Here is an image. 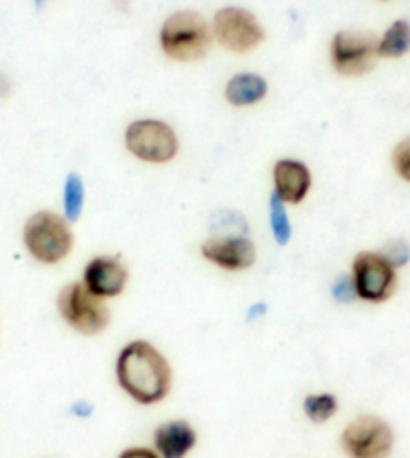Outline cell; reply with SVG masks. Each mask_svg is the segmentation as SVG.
I'll return each instance as SVG.
<instances>
[{
  "instance_id": "9c48e42d",
  "label": "cell",
  "mask_w": 410,
  "mask_h": 458,
  "mask_svg": "<svg viewBox=\"0 0 410 458\" xmlns=\"http://www.w3.org/2000/svg\"><path fill=\"white\" fill-rule=\"evenodd\" d=\"M213 37L219 40L232 53H250L264 40V29H261L256 14L240 6H226L213 16Z\"/></svg>"
},
{
  "instance_id": "7a4b0ae2",
  "label": "cell",
  "mask_w": 410,
  "mask_h": 458,
  "mask_svg": "<svg viewBox=\"0 0 410 458\" xmlns=\"http://www.w3.org/2000/svg\"><path fill=\"white\" fill-rule=\"evenodd\" d=\"M159 43L171 61L193 63L209 53L213 29L200 13L179 11L163 22Z\"/></svg>"
},
{
  "instance_id": "5bb4252c",
  "label": "cell",
  "mask_w": 410,
  "mask_h": 458,
  "mask_svg": "<svg viewBox=\"0 0 410 458\" xmlns=\"http://www.w3.org/2000/svg\"><path fill=\"white\" fill-rule=\"evenodd\" d=\"M268 95V83L253 72H240L229 79L226 87V99L234 107H250L260 103Z\"/></svg>"
},
{
  "instance_id": "2e32d148",
  "label": "cell",
  "mask_w": 410,
  "mask_h": 458,
  "mask_svg": "<svg viewBox=\"0 0 410 458\" xmlns=\"http://www.w3.org/2000/svg\"><path fill=\"white\" fill-rule=\"evenodd\" d=\"M304 414L308 416L310 422L324 424L338 412V398L330 392H320V394H308L304 398Z\"/></svg>"
},
{
  "instance_id": "e0dca14e",
  "label": "cell",
  "mask_w": 410,
  "mask_h": 458,
  "mask_svg": "<svg viewBox=\"0 0 410 458\" xmlns=\"http://www.w3.org/2000/svg\"><path fill=\"white\" fill-rule=\"evenodd\" d=\"M85 206V185L77 174H71L64 182V217L77 222Z\"/></svg>"
},
{
  "instance_id": "9a60e30c",
  "label": "cell",
  "mask_w": 410,
  "mask_h": 458,
  "mask_svg": "<svg viewBox=\"0 0 410 458\" xmlns=\"http://www.w3.org/2000/svg\"><path fill=\"white\" fill-rule=\"evenodd\" d=\"M410 51V22L395 21L379 38L380 59H400Z\"/></svg>"
},
{
  "instance_id": "52a82bcc",
  "label": "cell",
  "mask_w": 410,
  "mask_h": 458,
  "mask_svg": "<svg viewBox=\"0 0 410 458\" xmlns=\"http://www.w3.org/2000/svg\"><path fill=\"white\" fill-rule=\"evenodd\" d=\"M340 445L348 458H387L395 446V432L380 416L363 414L344 428Z\"/></svg>"
},
{
  "instance_id": "ac0fdd59",
  "label": "cell",
  "mask_w": 410,
  "mask_h": 458,
  "mask_svg": "<svg viewBox=\"0 0 410 458\" xmlns=\"http://www.w3.org/2000/svg\"><path fill=\"white\" fill-rule=\"evenodd\" d=\"M269 225H272V232L278 243L286 245L290 242L292 225H290L288 211H286V203L282 199H278L274 193L272 198H269Z\"/></svg>"
},
{
  "instance_id": "277c9868",
  "label": "cell",
  "mask_w": 410,
  "mask_h": 458,
  "mask_svg": "<svg viewBox=\"0 0 410 458\" xmlns=\"http://www.w3.org/2000/svg\"><path fill=\"white\" fill-rule=\"evenodd\" d=\"M56 308L67 326L83 336H97L111 322V312L105 300L89 290L83 282L64 285L56 300Z\"/></svg>"
},
{
  "instance_id": "5b68a950",
  "label": "cell",
  "mask_w": 410,
  "mask_h": 458,
  "mask_svg": "<svg viewBox=\"0 0 410 458\" xmlns=\"http://www.w3.org/2000/svg\"><path fill=\"white\" fill-rule=\"evenodd\" d=\"M352 282L358 300L368 304H384L397 292V267L382 251H360L352 261Z\"/></svg>"
},
{
  "instance_id": "3957f363",
  "label": "cell",
  "mask_w": 410,
  "mask_h": 458,
  "mask_svg": "<svg viewBox=\"0 0 410 458\" xmlns=\"http://www.w3.org/2000/svg\"><path fill=\"white\" fill-rule=\"evenodd\" d=\"M24 248L32 258L45 266H55L67 259L75 243L71 222L55 211H37L22 229Z\"/></svg>"
},
{
  "instance_id": "ba28073f",
  "label": "cell",
  "mask_w": 410,
  "mask_h": 458,
  "mask_svg": "<svg viewBox=\"0 0 410 458\" xmlns=\"http://www.w3.org/2000/svg\"><path fill=\"white\" fill-rule=\"evenodd\" d=\"M332 67L342 77H363L376 67L379 55V37L371 32L342 30L334 35L330 45Z\"/></svg>"
},
{
  "instance_id": "7c38bea8",
  "label": "cell",
  "mask_w": 410,
  "mask_h": 458,
  "mask_svg": "<svg viewBox=\"0 0 410 458\" xmlns=\"http://www.w3.org/2000/svg\"><path fill=\"white\" fill-rule=\"evenodd\" d=\"M312 187V174L306 163L280 159L274 165V195L286 206H298L306 199Z\"/></svg>"
},
{
  "instance_id": "6da1fadb",
  "label": "cell",
  "mask_w": 410,
  "mask_h": 458,
  "mask_svg": "<svg viewBox=\"0 0 410 458\" xmlns=\"http://www.w3.org/2000/svg\"><path fill=\"white\" fill-rule=\"evenodd\" d=\"M115 374H117L121 390L143 406L166 400L174 382V372L167 358L145 340L129 342L119 352Z\"/></svg>"
},
{
  "instance_id": "ffe728a7",
  "label": "cell",
  "mask_w": 410,
  "mask_h": 458,
  "mask_svg": "<svg viewBox=\"0 0 410 458\" xmlns=\"http://www.w3.org/2000/svg\"><path fill=\"white\" fill-rule=\"evenodd\" d=\"M384 258H387L397 269L406 266L410 261V245L405 240H395L384 248Z\"/></svg>"
},
{
  "instance_id": "8992f818",
  "label": "cell",
  "mask_w": 410,
  "mask_h": 458,
  "mask_svg": "<svg viewBox=\"0 0 410 458\" xmlns=\"http://www.w3.org/2000/svg\"><path fill=\"white\" fill-rule=\"evenodd\" d=\"M125 145L133 157L145 163H169L179 151V139L167 123L158 119L133 121L125 131Z\"/></svg>"
},
{
  "instance_id": "44dd1931",
  "label": "cell",
  "mask_w": 410,
  "mask_h": 458,
  "mask_svg": "<svg viewBox=\"0 0 410 458\" xmlns=\"http://www.w3.org/2000/svg\"><path fill=\"white\" fill-rule=\"evenodd\" d=\"M332 293H334V298H336V300H338V301H344V304H346V301L356 300L358 296H356L354 282H352V276H342L340 280L334 284V290H332Z\"/></svg>"
},
{
  "instance_id": "30bf717a",
  "label": "cell",
  "mask_w": 410,
  "mask_h": 458,
  "mask_svg": "<svg viewBox=\"0 0 410 458\" xmlns=\"http://www.w3.org/2000/svg\"><path fill=\"white\" fill-rule=\"evenodd\" d=\"M201 256L226 272H243L256 261V245L245 235L209 237L201 243Z\"/></svg>"
},
{
  "instance_id": "603a6c76",
  "label": "cell",
  "mask_w": 410,
  "mask_h": 458,
  "mask_svg": "<svg viewBox=\"0 0 410 458\" xmlns=\"http://www.w3.org/2000/svg\"><path fill=\"white\" fill-rule=\"evenodd\" d=\"M43 3H45V0H35L37 6H43Z\"/></svg>"
},
{
  "instance_id": "4fadbf2b",
  "label": "cell",
  "mask_w": 410,
  "mask_h": 458,
  "mask_svg": "<svg viewBox=\"0 0 410 458\" xmlns=\"http://www.w3.org/2000/svg\"><path fill=\"white\" fill-rule=\"evenodd\" d=\"M153 443L161 458H185L198 445V432L187 420H167L155 430Z\"/></svg>"
},
{
  "instance_id": "7402d4cb",
  "label": "cell",
  "mask_w": 410,
  "mask_h": 458,
  "mask_svg": "<svg viewBox=\"0 0 410 458\" xmlns=\"http://www.w3.org/2000/svg\"><path fill=\"white\" fill-rule=\"evenodd\" d=\"M119 458H161V456L155 451H151V448L133 446V448H127V451H123Z\"/></svg>"
},
{
  "instance_id": "8fae6325",
  "label": "cell",
  "mask_w": 410,
  "mask_h": 458,
  "mask_svg": "<svg viewBox=\"0 0 410 458\" xmlns=\"http://www.w3.org/2000/svg\"><path fill=\"white\" fill-rule=\"evenodd\" d=\"M129 272L117 256H97L83 272V284L99 298H117L127 288Z\"/></svg>"
},
{
  "instance_id": "d6986e66",
  "label": "cell",
  "mask_w": 410,
  "mask_h": 458,
  "mask_svg": "<svg viewBox=\"0 0 410 458\" xmlns=\"http://www.w3.org/2000/svg\"><path fill=\"white\" fill-rule=\"evenodd\" d=\"M392 167L403 182L410 183V137L403 139L392 151Z\"/></svg>"
}]
</instances>
